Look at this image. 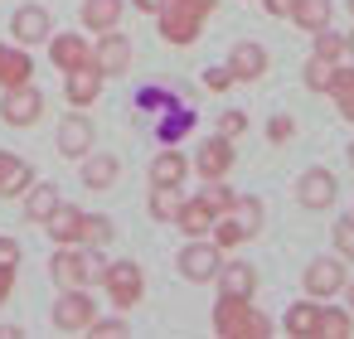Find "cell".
Here are the masks:
<instances>
[{"instance_id":"1","label":"cell","mask_w":354,"mask_h":339,"mask_svg":"<svg viewBox=\"0 0 354 339\" xmlns=\"http://www.w3.org/2000/svg\"><path fill=\"white\" fill-rule=\"evenodd\" d=\"M214 6H218V0H165V6L156 10V30H160V39L175 44V49L194 44V39L204 35V20L214 15Z\"/></svg>"},{"instance_id":"2","label":"cell","mask_w":354,"mask_h":339,"mask_svg":"<svg viewBox=\"0 0 354 339\" xmlns=\"http://www.w3.org/2000/svg\"><path fill=\"white\" fill-rule=\"evenodd\" d=\"M214 329L228 334V339H267V334H272V315H262V310L252 305V296H223V291H218Z\"/></svg>"},{"instance_id":"3","label":"cell","mask_w":354,"mask_h":339,"mask_svg":"<svg viewBox=\"0 0 354 339\" xmlns=\"http://www.w3.org/2000/svg\"><path fill=\"white\" fill-rule=\"evenodd\" d=\"M97 286L112 296V305H117V310H131V305L146 296V271H141L131 257H117V262H107V267H102Z\"/></svg>"},{"instance_id":"4","label":"cell","mask_w":354,"mask_h":339,"mask_svg":"<svg viewBox=\"0 0 354 339\" xmlns=\"http://www.w3.org/2000/svg\"><path fill=\"white\" fill-rule=\"evenodd\" d=\"M223 267V247H214V238H185L180 257H175V271L185 281H214Z\"/></svg>"},{"instance_id":"5","label":"cell","mask_w":354,"mask_h":339,"mask_svg":"<svg viewBox=\"0 0 354 339\" xmlns=\"http://www.w3.org/2000/svg\"><path fill=\"white\" fill-rule=\"evenodd\" d=\"M39 117H44V93H39L35 83H20V88H6V93H0V122H6V126L25 131V126H35Z\"/></svg>"},{"instance_id":"6","label":"cell","mask_w":354,"mask_h":339,"mask_svg":"<svg viewBox=\"0 0 354 339\" xmlns=\"http://www.w3.org/2000/svg\"><path fill=\"white\" fill-rule=\"evenodd\" d=\"M49 276H54V286H59V291L93 286V271H88V247H78V242H54Z\"/></svg>"},{"instance_id":"7","label":"cell","mask_w":354,"mask_h":339,"mask_svg":"<svg viewBox=\"0 0 354 339\" xmlns=\"http://www.w3.org/2000/svg\"><path fill=\"white\" fill-rule=\"evenodd\" d=\"M93 320H97V305H93L88 286H73V291H64V296L54 300V329H64V334H88Z\"/></svg>"},{"instance_id":"8","label":"cell","mask_w":354,"mask_h":339,"mask_svg":"<svg viewBox=\"0 0 354 339\" xmlns=\"http://www.w3.org/2000/svg\"><path fill=\"white\" fill-rule=\"evenodd\" d=\"M102 83H107V73L88 59V64H78V68H68V73H64V97H68L78 112H88V107L102 97Z\"/></svg>"},{"instance_id":"9","label":"cell","mask_w":354,"mask_h":339,"mask_svg":"<svg viewBox=\"0 0 354 339\" xmlns=\"http://www.w3.org/2000/svg\"><path fill=\"white\" fill-rule=\"evenodd\" d=\"M344 291V257H315L306 267V296L310 300H330Z\"/></svg>"},{"instance_id":"10","label":"cell","mask_w":354,"mask_h":339,"mask_svg":"<svg viewBox=\"0 0 354 339\" xmlns=\"http://www.w3.org/2000/svg\"><path fill=\"white\" fill-rule=\"evenodd\" d=\"M93 141H97V126L73 107L64 122H59V155H68V160H83L88 151H93Z\"/></svg>"},{"instance_id":"11","label":"cell","mask_w":354,"mask_h":339,"mask_svg":"<svg viewBox=\"0 0 354 339\" xmlns=\"http://www.w3.org/2000/svg\"><path fill=\"white\" fill-rule=\"evenodd\" d=\"M335 194H339V184H335V175H330L325 165L301 170V180H296V199H301V209H330Z\"/></svg>"},{"instance_id":"12","label":"cell","mask_w":354,"mask_h":339,"mask_svg":"<svg viewBox=\"0 0 354 339\" xmlns=\"http://www.w3.org/2000/svg\"><path fill=\"white\" fill-rule=\"evenodd\" d=\"M54 15L44 10V6H20L15 15H10V35H15V44H25V49H35V44H44L54 30Z\"/></svg>"},{"instance_id":"13","label":"cell","mask_w":354,"mask_h":339,"mask_svg":"<svg viewBox=\"0 0 354 339\" xmlns=\"http://www.w3.org/2000/svg\"><path fill=\"white\" fill-rule=\"evenodd\" d=\"M93 64L112 78H122L127 68H131V39L122 35V30H107V35H97V44H93Z\"/></svg>"},{"instance_id":"14","label":"cell","mask_w":354,"mask_h":339,"mask_svg":"<svg viewBox=\"0 0 354 339\" xmlns=\"http://www.w3.org/2000/svg\"><path fill=\"white\" fill-rule=\"evenodd\" d=\"M233 160H238V151H233L228 136H214V141H204V146L194 151V170H199L204 180H223V175H233Z\"/></svg>"},{"instance_id":"15","label":"cell","mask_w":354,"mask_h":339,"mask_svg":"<svg viewBox=\"0 0 354 339\" xmlns=\"http://www.w3.org/2000/svg\"><path fill=\"white\" fill-rule=\"evenodd\" d=\"M267 49L262 44H252V39H243V44H233L228 49V73H233V83H257L262 73H267Z\"/></svg>"},{"instance_id":"16","label":"cell","mask_w":354,"mask_h":339,"mask_svg":"<svg viewBox=\"0 0 354 339\" xmlns=\"http://www.w3.org/2000/svg\"><path fill=\"white\" fill-rule=\"evenodd\" d=\"M35 180H39V170L30 160H20L15 151H0V199H20Z\"/></svg>"},{"instance_id":"17","label":"cell","mask_w":354,"mask_h":339,"mask_svg":"<svg viewBox=\"0 0 354 339\" xmlns=\"http://www.w3.org/2000/svg\"><path fill=\"white\" fill-rule=\"evenodd\" d=\"M93 59V44L73 30V35H49V64L59 68V73H68V68H78V64H88Z\"/></svg>"},{"instance_id":"18","label":"cell","mask_w":354,"mask_h":339,"mask_svg":"<svg viewBox=\"0 0 354 339\" xmlns=\"http://www.w3.org/2000/svg\"><path fill=\"white\" fill-rule=\"evenodd\" d=\"M20 83H35V64H30L25 44H0V93L20 88Z\"/></svg>"},{"instance_id":"19","label":"cell","mask_w":354,"mask_h":339,"mask_svg":"<svg viewBox=\"0 0 354 339\" xmlns=\"http://www.w3.org/2000/svg\"><path fill=\"white\" fill-rule=\"evenodd\" d=\"M122 15H127V0H83V30H88V35L117 30Z\"/></svg>"},{"instance_id":"20","label":"cell","mask_w":354,"mask_h":339,"mask_svg":"<svg viewBox=\"0 0 354 339\" xmlns=\"http://www.w3.org/2000/svg\"><path fill=\"white\" fill-rule=\"evenodd\" d=\"M117 180H122V160L117 155H107V151H97V155L88 151L83 155V184L88 189H112Z\"/></svg>"},{"instance_id":"21","label":"cell","mask_w":354,"mask_h":339,"mask_svg":"<svg viewBox=\"0 0 354 339\" xmlns=\"http://www.w3.org/2000/svg\"><path fill=\"white\" fill-rule=\"evenodd\" d=\"M214 209H209V199L199 194V199H185L180 204V218H175V228L185 233V238H209V228H214Z\"/></svg>"},{"instance_id":"22","label":"cell","mask_w":354,"mask_h":339,"mask_svg":"<svg viewBox=\"0 0 354 339\" xmlns=\"http://www.w3.org/2000/svg\"><path fill=\"white\" fill-rule=\"evenodd\" d=\"M83 209H73V204H59L49 218H44V233L54 238V242H83Z\"/></svg>"},{"instance_id":"23","label":"cell","mask_w":354,"mask_h":339,"mask_svg":"<svg viewBox=\"0 0 354 339\" xmlns=\"http://www.w3.org/2000/svg\"><path fill=\"white\" fill-rule=\"evenodd\" d=\"M330 15H335V6L330 0H291V25L296 30H306V35H315V30H325L330 25Z\"/></svg>"},{"instance_id":"24","label":"cell","mask_w":354,"mask_h":339,"mask_svg":"<svg viewBox=\"0 0 354 339\" xmlns=\"http://www.w3.org/2000/svg\"><path fill=\"white\" fill-rule=\"evenodd\" d=\"M20 199H25V218H30V223H44V218H49V213L64 204V199H59V189H54L49 180H35V184H30Z\"/></svg>"},{"instance_id":"25","label":"cell","mask_w":354,"mask_h":339,"mask_svg":"<svg viewBox=\"0 0 354 339\" xmlns=\"http://www.w3.org/2000/svg\"><path fill=\"white\" fill-rule=\"evenodd\" d=\"M214 281H218L223 296H252V291H257V271H252L248 262H228V257H223V267H218Z\"/></svg>"},{"instance_id":"26","label":"cell","mask_w":354,"mask_h":339,"mask_svg":"<svg viewBox=\"0 0 354 339\" xmlns=\"http://www.w3.org/2000/svg\"><path fill=\"white\" fill-rule=\"evenodd\" d=\"M185 175H189V155L175 146L151 160V184H185Z\"/></svg>"},{"instance_id":"27","label":"cell","mask_w":354,"mask_h":339,"mask_svg":"<svg viewBox=\"0 0 354 339\" xmlns=\"http://www.w3.org/2000/svg\"><path fill=\"white\" fill-rule=\"evenodd\" d=\"M180 204H185L180 184H151V218L156 223H175L180 218Z\"/></svg>"},{"instance_id":"28","label":"cell","mask_w":354,"mask_h":339,"mask_svg":"<svg viewBox=\"0 0 354 339\" xmlns=\"http://www.w3.org/2000/svg\"><path fill=\"white\" fill-rule=\"evenodd\" d=\"M281 325H286V334H296V339L315 334V329H320V300H296Z\"/></svg>"},{"instance_id":"29","label":"cell","mask_w":354,"mask_h":339,"mask_svg":"<svg viewBox=\"0 0 354 339\" xmlns=\"http://www.w3.org/2000/svg\"><path fill=\"white\" fill-rule=\"evenodd\" d=\"M325 339H349L354 334V310H339V305H320V329Z\"/></svg>"},{"instance_id":"30","label":"cell","mask_w":354,"mask_h":339,"mask_svg":"<svg viewBox=\"0 0 354 339\" xmlns=\"http://www.w3.org/2000/svg\"><path fill=\"white\" fill-rule=\"evenodd\" d=\"M228 213L243 223V233H248V238H257V233H262V218H267V213H262V199H252V194H238Z\"/></svg>"},{"instance_id":"31","label":"cell","mask_w":354,"mask_h":339,"mask_svg":"<svg viewBox=\"0 0 354 339\" xmlns=\"http://www.w3.org/2000/svg\"><path fill=\"white\" fill-rule=\"evenodd\" d=\"M209 238H214V247H223V252H233L238 242H248V233H243V223H238L233 213H218L214 228H209Z\"/></svg>"},{"instance_id":"32","label":"cell","mask_w":354,"mask_h":339,"mask_svg":"<svg viewBox=\"0 0 354 339\" xmlns=\"http://www.w3.org/2000/svg\"><path fill=\"white\" fill-rule=\"evenodd\" d=\"M112 233H117V223H112L107 213H88V218H83V242H78V247H107Z\"/></svg>"},{"instance_id":"33","label":"cell","mask_w":354,"mask_h":339,"mask_svg":"<svg viewBox=\"0 0 354 339\" xmlns=\"http://www.w3.org/2000/svg\"><path fill=\"white\" fill-rule=\"evenodd\" d=\"M315 59L339 64V59H344V35H335L330 25H325V30H315Z\"/></svg>"},{"instance_id":"34","label":"cell","mask_w":354,"mask_h":339,"mask_svg":"<svg viewBox=\"0 0 354 339\" xmlns=\"http://www.w3.org/2000/svg\"><path fill=\"white\" fill-rule=\"evenodd\" d=\"M330 78H335V64L330 59H310L306 64V88L310 93H330Z\"/></svg>"},{"instance_id":"35","label":"cell","mask_w":354,"mask_h":339,"mask_svg":"<svg viewBox=\"0 0 354 339\" xmlns=\"http://www.w3.org/2000/svg\"><path fill=\"white\" fill-rule=\"evenodd\" d=\"M204 199H209V209H214V213H228L238 194H233V184H228V175H223V180H209V189H204Z\"/></svg>"},{"instance_id":"36","label":"cell","mask_w":354,"mask_h":339,"mask_svg":"<svg viewBox=\"0 0 354 339\" xmlns=\"http://www.w3.org/2000/svg\"><path fill=\"white\" fill-rule=\"evenodd\" d=\"M88 334H93V339H122V334H127L122 310H117V315H107V320H93V325H88Z\"/></svg>"},{"instance_id":"37","label":"cell","mask_w":354,"mask_h":339,"mask_svg":"<svg viewBox=\"0 0 354 339\" xmlns=\"http://www.w3.org/2000/svg\"><path fill=\"white\" fill-rule=\"evenodd\" d=\"M248 131V112H238V107H228L223 117H218V136H228V141H238Z\"/></svg>"},{"instance_id":"38","label":"cell","mask_w":354,"mask_h":339,"mask_svg":"<svg viewBox=\"0 0 354 339\" xmlns=\"http://www.w3.org/2000/svg\"><path fill=\"white\" fill-rule=\"evenodd\" d=\"M330 238H335V252H339V257H349V262H354V218H339V223H335V233H330Z\"/></svg>"},{"instance_id":"39","label":"cell","mask_w":354,"mask_h":339,"mask_svg":"<svg viewBox=\"0 0 354 339\" xmlns=\"http://www.w3.org/2000/svg\"><path fill=\"white\" fill-rule=\"evenodd\" d=\"M291 136H296V122H291V117H272V122H267V141H272V146H286Z\"/></svg>"},{"instance_id":"40","label":"cell","mask_w":354,"mask_h":339,"mask_svg":"<svg viewBox=\"0 0 354 339\" xmlns=\"http://www.w3.org/2000/svg\"><path fill=\"white\" fill-rule=\"evenodd\" d=\"M204 88H209V93H223V88H233V73H228V64L209 68V73H204Z\"/></svg>"},{"instance_id":"41","label":"cell","mask_w":354,"mask_h":339,"mask_svg":"<svg viewBox=\"0 0 354 339\" xmlns=\"http://www.w3.org/2000/svg\"><path fill=\"white\" fill-rule=\"evenodd\" d=\"M20 262V242L15 238H0V267H15Z\"/></svg>"},{"instance_id":"42","label":"cell","mask_w":354,"mask_h":339,"mask_svg":"<svg viewBox=\"0 0 354 339\" xmlns=\"http://www.w3.org/2000/svg\"><path fill=\"white\" fill-rule=\"evenodd\" d=\"M10 286H15V267H0V305L10 300Z\"/></svg>"},{"instance_id":"43","label":"cell","mask_w":354,"mask_h":339,"mask_svg":"<svg viewBox=\"0 0 354 339\" xmlns=\"http://www.w3.org/2000/svg\"><path fill=\"white\" fill-rule=\"evenodd\" d=\"M267 15H291V0H262Z\"/></svg>"},{"instance_id":"44","label":"cell","mask_w":354,"mask_h":339,"mask_svg":"<svg viewBox=\"0 0 354 339\" xmlns=\"http://www.w3.org/2000/svg\"><path fill=\"white\" fill-rule=\"evenodd\" d=\"M131 6H136V10H146V15H156V10L165 6V0H131Z\"/></svg>"},{"instance_id":"45","label":"cell","mask_w":354,"mask_h":339,"mask_svg":"<svg viewBox=\"0 0 354 339\" xmlns=\"http://www.w3.org/2000/svg\"><path fill=\"white\" fill-rule=\"evenodd\" d=\"M0 339H25V329L20 325H0Z\"/></svg>"},{"instance_id":"46","label":"cell","mask_w":354,"mask_h":339,"mask_svg":"<svg viewBox=\"0 0 354 339\" xmlns=\"http://www.w3.org/2000/svg\"><path fill=\"white\" fill-rule=\"evenodd\" d=\"M339 117H344V122H354V97H344V102H339Z\"/></svg>"},{"instance_id":"47","label":"cell","mask_w":354,"mask_h":339,"mask_svg":"<svg viewBox=\"0 0 354 339\" xmlns=\"http://www.w3.org/2000/svg\"><path fill=\"white\" fill-rule=\"evenodd\" d=\"M344 59H354V35H344Z\"/></svg>"},{"instance_id":"48","label":"cell","mask_w":354,"mask_h":339,"mask_svg":"<svg viewBox=\"0 0 354 339\" xmlns=\"http://www.w3.org/2000/svg\"><path fill=\"white\" fill-rule=\"evenodd\" d=\"M349 165H354V141H349Z\"/></svg>"},{"instance_id":"49","label":"cell","mask_w":354,"mask_h":339,"mask_svg":"<svg viewBox=\"0 0 354 339\" xmlns=\"http://www.w3.org/2000/svg\"><path fill=\"white\" fill-rule=\"evenodd\" d=\"M349 310H354V286H349Z\"/></svg>"},{"instance_id":"50","label":"cell","mask_w":354,"mask_h":339,"mask_svg":"<svg viewBox=\"0 0 354 339\" xmlns=\"http://www.w3.org/2000/svg\"><path fill=\"white\" fill-rule=\"evenodd\" d=\"M349 15H354V0H349Z\"/></svg>"}]
</instances>
